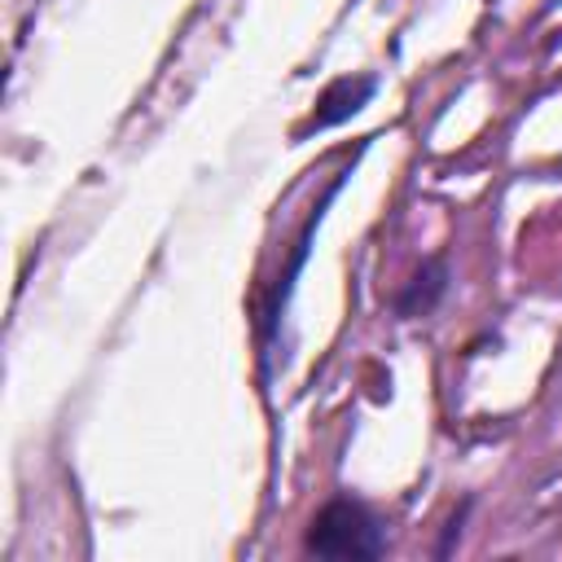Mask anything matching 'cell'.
<instances>
[{"instance_id": "1", "label": "cell", "mask_w": 562, "mask_h": 562, "mask_svg": "<svg viewBox=\"0 0 562 562\" xmlns=\"http://www.w3.org/2000/svg\"><path fill=\"white\" fill-rule=\"evenodd\" d=\"M386 549V531H382V518L351 501V496H338L329 501L316 518H312V531H307V553H321V558H378Z\"/></svg>"}, {"instance_id": "2", "label": "cell", "mask_w": 562, "mask_h": 562, "mask_svg": "<svg viewBox=\"0 0 562 562\" xmlns=\"http://www.w3.org/2000/svg\"><path fill=\"white\" fill-rule=\"evenodd\" d=\"M369 92H373V79H338V83L321 97V110H316L312 123H316V127H329V123L356 114V110L369 101Z\"/></svg>"}, {"instance_id": "3", "label": "cell", "mask_w": 562, "mask_h": 562, "mask_svg": "<svg viewBox=\"0 0 562 562\" xmlns=\"http://www.w3.org/2000/svg\"><path fill=\"white\" fill-rule=\"evenodd\" d=\"M443 263L435 259V263H426L417 277H413V285H408V294H400V312L404 316H417V312H430L435 307V299L443 294Z\"/></svg>"}]
</instances>
